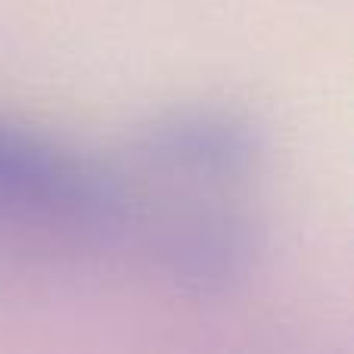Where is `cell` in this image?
Here are the masks:
<instances>
[{"instance_id":"cell-1","label":"cell","mask_w":354,"mask_h":354,"mask_svg":"<svg viewBox=\"0 0 354 354\" xmlns=\"http://www.w3.org/2000/svg\"><path fill=\"white\" fill-rule=\"evenodd\" d=\"M137 224L140 205L115 168L0 118V227L72 245H112Z\"/></svg>"},{"instance_id":"cell-2","label":"cell","mask_w":354,"mask_h":354,"mask_svg":"<svg viewBox=\"0 0 354 354\" xmlns=\"http://www.w3.org/2000/svg\"><path fill=\"white\" fill-rule=\"evenodd\" d=\"M268 252V233L245 208L205 202L171 214L149 233L156 277L177 295L218 301L255 280Z\"/></svg>"},{"instance_id":"cell-3","label":"cell","mask_w":354,"mask_h":354,"mask_svg":"<svg viewBox=\"0 0 354 354\" xmlns=\"http://www.w3.org/2000/svg\"><path fill=\"white\" fill-rule=\"evenodd\" d=\"M268 153L261 124L227 106H177L143 122L134 156L147 171L187 183H243Z\"/></svg>"}]
</instances>
